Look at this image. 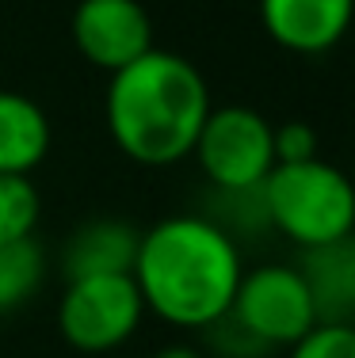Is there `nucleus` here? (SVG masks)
Masks as SVG:
<instances>
[{"label":"nucleus","mask_w":355,"mask_h":358,"mask_svg":"<svg viewBox=\"0 0 355 358\" xmlns=\"http://www.w3.org/2000/svg\"><path fill=\"white\" fill-rule=\"evenodd\" d=\"M69 38L92 69L111 76L153 50V20L141 0H77Z\"/></svg>","instance_id":"nucleus-7"},{"label":"nucleus","mask_w":355,"mask_h":358,"mask_svg":"<svg viewBox=\"0 0 355 358\" xmlns=\"http://www.w3.org/2000/svg\"><path fill=\"white\" fill-rule=\"evenodd\" d=\"M153 358H207V355H202L199 347H191V343H168V347H160Z\"/></svg>","instance_id":"nucleus-17"},{"label":"nucleus","mask_w":355,"mask_h":358,"mask_svg":"<svg viewBox=\"0 0 355 358\" xmlns=\"http://www.w3.org/2000/svg\"><path fill=\"white\" fill-rule=\"evenodd\" d=\"M146 305L130 275L69 278L57 301V336L81 355H107L130 343Z\"/></svg>","instance_id":"nucleus-5"},{"label":"nucleus","mask_w":355,"mask_h":358,"mask_svg":"<svg viewBox=\"0 0 355 358\" xmlns=\"http://www.w3.org/2000/svg\"><path fill=\"white\" fill-rule=\"evenodd\" d=\"M351 35H355V27H351Z\"/></svg>","instance_id":"nucleus-18"},{"label":"nucleus","mask_w":355,"mask_h":358,"mask_svg":"<svg viewBox=\"0 0 355 358\" xmlns=\"http://www.w3.org/2000/svg\"><path fill=\"white\" fill-rule=\"evenodd\" d=\"M46 282V252L35 236L0 244V317L23 309Z\"/></svg>","instance_id":"nucleus-12"},{"label":"nucleus","mask_w":355,"mask_h":358,"mask_svg":"<svg viewBox=\"0 0 355 358\" xmlns=\"http://www.w3.org/2000/svg\"><path fill=\"white\" fill-rule=\"evenodd\" d=\"M50 118L31 96L0 88V172L31 176L50 157Z\"/></svg>","instance_id":"nucleus-11"},{"label":"nucleus","mask_w":355,"mask_h":358,"mask_svg":"<svg viewBox=\"0 0 355 358\" xmlns=\"http://www.w3.org/2000/svg\"><path fill=\"white\" fill-rule=\"evenodd\" d=\"M272 130L275 126L256 107L244 103L210 107L191 157H195L199 172L210 179V187L218 194L260 191V183L275 168Z\"/></svg>","instance_id":"nucleus-4"},{"label":"nucleus","mask_w":355,"mask_h":358,"mask_svg":"<svg viewBox=\"0 0 355 358\" xmlns=\"http://www.w3.org/2000/svg\"><path fill=\"white\" fill-rule=\"evenodd\" d=\"M39 214H42V199L35 179L0 172V244L35 236Z\"/></svg>","instance_id":"nucleus-13"},{"label":"nucleus","mask_w":355,"mask_h":358,"mask_svg":"<svg viewBox=\"0 0 355 358\" xmlns=\"http://www.w3.org/2000/svg\"><path fill=\"white\" fill-rule=\"evenodd\" d=\"M210 88L188 57L149 50L111 73L104 92V122L115 149L141 168H168L191 157L210 115Z\"/></svg>","instance_id":"nucleus-2"},{"label":"nucleus","mask_w":355,"mask_h":358,"mask_svg":"<svg viewBox=\"0 0 355 358\" xmlns=\"http://www.w3.org/2000/svg\"><path fill=\"white\" fill-rule=\"evenodd\" d=\"M230 317L249 331L267 351H286L306 336L317 320L314 297L298 267L291 263H264V267H244L237 282Z\"/></svg>","instance_id":"nucleus-6"},{"label":"nucleus","mask_w":355,"mask_h":358,"mask_svg":"<svg viewBox=\"0 0 355 358\" xmlns=\"http://www.w3.org/2000/svg\"><path fill=\"white\" fill-rule=\"evenodd\" d=\"M241 275V244L210 214L160 217L138 236V255L130 267L146 313L183 331H207L222 320Z\"/></svg>","instance_id":"nucleus-1"},{"label":"nucleus","mask_w":355,"mask_h":358,"mask_svg":"<svg viewBox=\"0 0 355 358\" xmlns=\"http://www.w3.org/2000/svg\"><path fill=\"white\" fill-rule=\"evenodd\" d=\"M260 206L267 229L302 252L355 233V183L348 172L321 157L275 164L260 183Z\"/></svg>","instance_id":"nucleus-3"},{"label":"nucleus","mask_w":355,"mask_h":358,"mask_svg":"<svg viewBox=\"0 0 355 358\" xmlns=\"http://www.w3.org/2000/svg\"><path fill=\"white\" fill-rule=\"evenodd\" d=\"M138 229L118 217H92L65 241L62 275L88 278V275H130L138 255Z\"/></svg>","instance_id":"nucleus-9"},{"label":"nucleus","mask_w":355,"mask_h":358,"mask_svg":"<svg viewBox=\"0 0 355 358\" xmlns=\"http://www.w3.org/2000/svg\"><path fill=\"white\" fill-rule=\"evenodd\" d=\"M272 145H275V164H302V160L317 157V130L306 118H291V122L272 130Z\"/></svg>","instance_id":"nucleus-15"},{"label":"nucleus","mask_w":355,"mask_h":358,"mask_svg":"<svg viewBox=\"0 0 355 358\" xmlns=\"http://www.w3.org/2000/svg\"><path fill=\"white\" fill-rule=\"evenodd\" d=\"M260 27L294 57H321L355 27V0H256Z\"/></svg>","instance_id":"nucleus-8"},{"label":"nucleus","mask_w":355,"mask_h":358,"mask_svg":"<svg viewBox=\"0 0 355 358\" xmlns=\"http://www.w3.org/2000/svg\"><path fill=\"white\" fill-rule=\"evenodd\" d=\"M207 339H210V347H214V355H222V358H264V355H272L260 339H252L230 313L210 324Z\"/></svg>","instance_id":"nucleus-16"},{"label":"nucleus","mask_w":355,"mask_h":358,"mask_svg":"<svg viewBox=\"0 0 355 358\" xmlns=\"http://www.w3.org/2000/svg\"><path fill=\"white\" fill-rule=\"evenodd\" d=\"M286 358H355V324L321 320L294 347H286Z\"/></svg>","instance_id":"nucleus-14"},{"label":"nucleus","mask_w":355,"mask_h":358,"mask_svg":"<svg viewBox=\"0 0 355 358\" xmlns=\"http://www.w3.org/2000/svg\"><path fill=\"white\" fill-rule=\"evenodd\" d=\"M298 271L309 286L317 320L355 324V233L302 252Z\"/></svg>","instance_id":"nucleus-10"}]
</instances>
